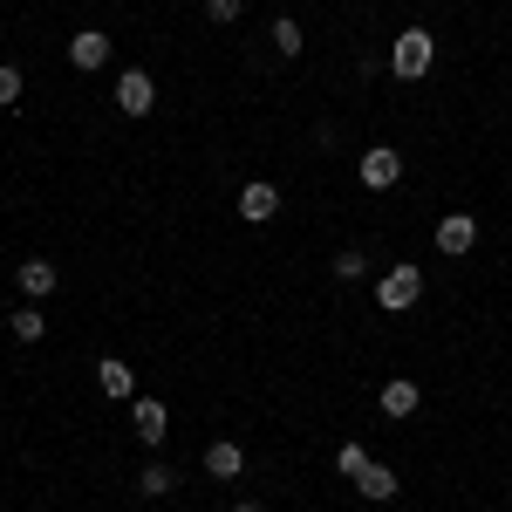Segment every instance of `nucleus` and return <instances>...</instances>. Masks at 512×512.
<instances>
[{"label": "nucleus", "instance_id": "obj_12", "mask_svg": "<svg viewBox=\"0 0 512 512\" xmlns=\"http://www.w3.org/2000/svg\"><path fill=\"white\" fill-rule=\"evenodd\" d=\"M205 472H212V478H239V472H246V451H239L233 437L205 444Z\"/></svg>", "mask_w": 512, "mask_h": 512}, {"label": "nucleus", "instance_id": "obj_13", "mask_svg": "<svg viewBox=\"0 0 512 512\" xmlns=\"http://www.w3.org/2000/svg\"><path fill=\"white\" fill-rule=\"evenodd\" d=\"M355 485H362V499H376V506H383V499H396V492H403V478H396L390 465H376V458H369V472L355 478Z\"/></svg>", "mask_w": 512, "mask_h": 512}, {"label": "nucleus", "instance_id": "obj_16", "mask_svg": "<svg viewBox=\"0 0 512 512\" xmlns=\"http://www.w3.org/2000/svg\"><path fill=\"white\" fill-rule=\"evenodd\" d=\"M335 472H342V478H362V472H369V444H355V437H349V444L335 451Z\"/></svg>", "mask_w": 512, "mask_h": 512}, {"label": "nucleus", "instance_id": "obj_6", "mask_svg": "<svg viewBox=\"0 0 512 512\" xmlns=\"http://www.w3.org/2000/svg\"><path fill=\"white\" fill-rule=\"evenodd\" d=\"M130 431H137V444H164V431H171V410H164L158 396H137V403H130Z\"/></svg>", "mask_w": 512, "mask_h": 512}, {"label": "nucleus", "instance_id": "obj_20", "mask_svg": "<svg viewBox=\"0 0 512 512\" xmlns=\"http://www.w3.org/2000/svg\"><path fill=\"white\" fill-rule=\"evenodd\" d=\"M14 103H21V69L0 62V110H14Z\"/></svg>", "mask_w": 512, "mask_h": 512}, {"label": "nucleus", "instance_id": "obj_17", "mask_svg": "<svg viewBox=\"0 0 512 512\" xmlns=\"http://www.w3.org/2000/svg\"><path fill=\"white\" fill-rule=\"evenodd\" d=\"M7 328H14V342H41V335H48V315L21 308V315H7Z\"/></svg>", "mask_w": 512, "mask_h": 512}, {"label": "nucleus", "instance_id": "obj_5", "mask_svg": "<svg viewBox=\"0 0 512 512\" xmlns=\"http://www.w3.org/2000/svg\"><path fill=\"white\" fill-rule=\"evenodd\" d=\"M151 103H158V82L144 76V69H123L117 76V110L123 117H151Z\"/></svg>", "mask_w": 512, "mask_h": 512}, {"label": "nucleus", "instance_id": "obj_8", "mask_svg": "<svg viewBox=\"0 0 512 512\" xmlns=\"http://www.w3.org/2000/svg\"><path fill=\"white\" fill-rule=\"evenodd\" d=\"M376 403H383V417H396V424H403V417H417V410H424V390H417L410 376H390Z\"/></svg>", "mask_w": 512, "mask_h": 512}, {"label": "nucleus", "instance_id": "obj_7", "mask_svg": "<svg viewBox=\"0 0 512 512\" xmlns=\"http://www.w3.org/2000/svg\"><path fill=\"white\" fill-rule=\"evenodd\" d=\"M274 212H280V192L267 185V178H253V185H239V219H246V226H267Z\"/></svg>", "mask_w": 512, "mask_h": 512}, {"label": "nucleus", "instance_id": "obj_3", "mask_svg": "<svg viewBox=\"0 0 512 512\" xmlns=\"http://www.w3.org/2000/svg\"><path fill=\"white\" fill-rule=\"evenodd\" d=\"M355 171H362V185H369V192H390V185H403V151H390V144H369Z\"/></svg>", "mask_w": 512, "mask_h": 512}, {"label": "nucleus", "instance_id": "obj_1", "mask_svg": "<svg viewBox=\"0 0 512 512\" xmlns=\"http://www.w3.org/2000/svg\"><path fill=\"white\" fill-rule=\"evenodd\" d=\"M417 301H424V267H410V260H396L390 274L376 280V308H383V315H410Z\"/></svg>", "mask_w": 512, "mask_h": 512}, {"label": "nucleus", "instance_id": "obj_18", "mask_svg": "<svg viewBox=\"0 0 512 512\" xmlns=\"http://www.w3.org/2000/svg\"><path fill=\"white\" fill-rule=\"evenodd\" d=\"M328 274H335V280H362V274H369V260L349 246V253H335V260H328Z\"/></svg>", "mask_w": 512, "mask_h": 512}, {"label": "nucleus", "instance_id": "obj_9", "mask_svg": "<svg viewBox=\"0 0 512 512\" xmlns=\"http://www.w3.org/2000/svg\"><path fill=\"white\" fill-rule=\"evenodd\" d=\"M69 62H76L82 76H89V69H103V62H110V35H103V28H76V41H69Z\"/></svg>", "mask_w": 512, "mask_h": 512}, {"label": "nucleus", "instance_id": "obj_4", "mask_svg": "<svg viewBox=\"0 0 512 512\" xmlns=\"http://www.w3.org/2000/svg\"><path fill=\"white\" fill-rule=\"evenodd\" d=\"M472 246H478V219L472 212H444V219H437V253H444V260H465Z\"/></svg>", "mask_w": 512, "mask_h": 512}, {"label": "nucleus", "instance_id": "obj_14", "mask_svg": "<svg viewBox=\"0 0 512 512\" xmlns=\"http://www.w3.org/2000/svg\"><path fill=\"white\" fill-rule=\"evenodd\" d=\"M171 485H178V472H171V465H164V458H151V465H144V472H137V492H144V499H164V492H171Z\"/></svg>", "mask_w": 512, "mask_h": 512}, {"label": "nucleus", "instance_id": "obj_10", "mask_svg": "<svg viewBox=\"0 0 512 512\" xmlns=\"http://www.w3.org/2000/svg\"><path fill=\"white\" fill-rule=\"evenodd\" d=\"M96 390L117 396V403H130V390H137V369H130L123 355H103V362H96Z\"/></svg>", "mask_w": 512, "mask_h": 512}, {"label": "nucleus", "instance_id": "obj_2", "mask_svg": "<svg viewBox=\"0 0 512 512\" xmlns=\"http://www.w3.org/2000/svg\"><path fill=\"white\" fill-rule=\"evenodd\" d=\"M431 55H437V41L431 28H403V35L390 41V69L403 82H417V76H431Z\"/></svg>", "mask_w": 512, "mask_h": 512}, {"label": "nucleus", "instance_id": "obj_21", "mask_svg": "<svg viewBox=\"0 0 512 512\" xmlns=\"http://www.w3.org/2000/svg\"><path fill=\"white\" fill-rule=\"evenodd\" d=\"M233 512H267V506H260V499H239V506Z\"/></svg>", "mask_w": 512, "mask_h": 512}, {"label": "nucleus", "instance_id": "obj_15", "mask_svg": "<svg viewBox=\"0 0 512 512\" xmlns=\"http://www.w3.org/2000/svg\"><path fill=\"white\" fill-rule=\"evenodd\" d=\"M274 48L287 55V62H294V55L308 48V41H301V21H294V14H280V21H274Z\"/></svg>", "mask_w": 512, "mask_h": 512}, {"label": "nucleus", "instance_id": "obj_11", "mask_svg": "<svg viewBox=\"0 0 512 512\" xmlns=\"http://www.w3.org/2000/svg\"><path fill=\"white\" fill-rule=\"evenodd\" d=\"M14 280H21V294H28V301H48V294H55V260H21Z\"/></svg>", "mask_w": 512, "mask_h": 512}, {"label": "nucleus", "instance_id": "obj_19", "mask_svg": "<svg viewBox=\"0 0 512 512\" xmlns=\"http://www.w3.org/2000/svg\"><path fill=\"white\" fill-rule=\"evenodd\" d=\"M239 14H246V0H205V21H219V28H233Z\"/></svg>", "mask_w": 512, "mask_h": 512}]
</instances>
